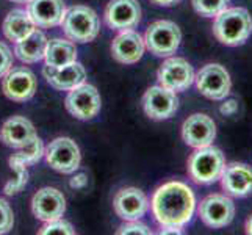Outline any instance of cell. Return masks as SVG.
<instances>
[{
    "label": "cell",
    "mask_w": 252,
    "mask_h": 235,
    "mask_svg": "<svg viewBox=\"0 0 252 235\" xmlns=\"http://www.w3.org/2000/svg\"><path fill=\"white\" fill-rule=\"evenodd\" d=\"M152 213L161 228H184L196 210V196L187 184L171 180L157 188L152 196Z\"/></svg>",
    "instance_id": "cell-1"
},
{
    "label": "cell",
    "mask_w": 252,
    "mask_h": 235,
    "mask_svg": "<svg viewBox=\"0 0 252 235\" xmlns=\"http://www.w3.org/2000/svg\"><path fill=\"white\" fill-rule=\"evenodd\" d=\"M252 33V17L243 6L225 8L218 16H215L213 34L221 44L237 47L245 44Z\"/></svg>",
    "instance_id": "cell-2"
},
{
    "label": "cell",
    "mask_w": 252,
    "mask_h": 235,
    "mask_svg": "<svg viewBox=\"0 0 252 235\" xmlns=\"http://www.w3.org/2000/svg\"><path fill=\"white\" fill-rule=\"evenodd\" d=\"M225 167L224 154L215 146L196 149L188 159V176L199 185H210L218 182Z\"/></svg>",
    "instance_id": "cell-3"
},
{
    "label": "cell",
    "mask_w": 252,
    "mask_h": 235,
    "mask_svg": "<svg viewBox=\"0 0 252 235\" xmlns=\"http://www.w3.org/2000/svg\"><path fill=\"white\" fill-rule=\"evenodd\" d=\"M62 25L69 39L82 44L94 41L100 30L97 14L86 5H75L66 10Z\"/></svg>",
    "instance_id": "cell-4"
},
{
    "label": "cell",
    "mask_w": 252,
    "mask_h": 235,
    "mask_svg": "<svg viewBox=\"0 0 252 235\" xmlns=\"http://www.w3.org/2000/svg\"><path fill=\"white\" fill-rule=\"evenodd\" d=\"M182 32L172 21H157L149 25L144 34L146 49L155 57H171L180 47Z\"/></svg>",
    "instance_id": "cell-5"
},
{
    "label": "cell",
    "mask_w": 252,
    "mask_h": 235,
    "mask_svg": "<svg viewBox=\"0 0 252 235\" xmlns=\"http://www.w3.org/2000/svg\"><path fill=\"white\" fill-rule=\"evenodd\" d=\"M194 83L197 91L212 101H224L230 94L232 88L229 71L218 63L202 66L194 75Z\"/></svg>",
    "instance_id": "cell-6"
},
{
    "label": "cell",
    "mask_w": 252,
    "mask_h": 235,
    "mask_svg": "<svg viewBox=\"0 0 252 235\" xmlns=\"http://www.w3.org/2000/svg\"><path fill=\"white\" fill-rule=\"evenodd\" d=\"M199 218L212 229L229 226L235 218V204L229 195L213 193L204 198L199 204Z\"/></svg>",
    "instance_id": "cell-7"
},
{
    "label": "cell",
    "mask_w": 252,
    "mask_h": 235,
    "mask_svg": "<svg viewBox=\"0 0 252 235\" xmlns=\"http://www.w3.org/2000/svg\"><path fill=\"white\" fill-rule=\"evenodd\" d=\"M46 160L52 169L63 174H72L80 167V149L67 136L55 138L44 149Z\"/></svg>",
    "instance_id": "cell-8"
},
{
    "label": "cell",
    "mask_w": 252,
    "mask_h": 235,
    "mask_svg": "<svg viewBox=\"0 0 252 235\" xmlns=\"http://www.w3.org/2000/svg\"><path fill=\"white\" fill-rule=\"evenodd\" d=\"M194 69L185 58L171 57L158 69L157 78L161 86L174 93H182L194 83Z\"/></svg>",
    "instance_id": "cell-9"
},
{
    "label": "cell",
    "mask_w": 252,
    "mask_h": 235,
    "mask_svg": "<svg viewBox=\"0 0 252 235\" xmlns=\"http://www.w3.org/2000/svg\"><path fill=\"white\" fill-rule=\"evenodd\" d=\"M66 110L82 121H90L100 111V94L93 85L82 83L69 91L64 101Z\"/></svg>",
    "instance_id": "cell-10"
},
{
    "label": "cell",
    "mask_w": 252,
    "mask_h": 235,
    "mask_svg": "<svg viewBox=\"0 0 252 235\" xmlns=\"http://www.w3.org/2000/svg\"><path fill=\"white\" fill-rule=\"evenodd\" d=\"M143 108L151 119H169L179 108V99L176 93L161 85L151 86L143 96Z\"/></svg>",
    "instance_id": "cell-11"
},
{
    "label": "cell",
    "mask_w": 252,
    "mask_h": 235,
    "mask_svg": "<svg viewBox=\"0 0 252 235\" xmlns=\"http://www.w3.org/2000/svg\"><path fill=\"white\" fill-rule=\"evenodd\" d=\"M182 138H184L185 144L194 147V149L210 146L216 138L215 121L204 113H194V115L188 116L182 126Z\"/></svg>",
    "instance_id": "cell-12"
},
{
    "label": "cell",
    "mask_w": 252,
    "mask_h": 235,
    "mask_svg": "<svg viewBox=\"0 0 252 235\" xmlns=\"http://www.w3.org/2000/svg\"><path fill=\"white\" fill-rule=\"evenodd\" d=\"M141 21V6L138 0H110L105 8V22L113 30L135 29Z\"/></svg>",
    "instance_id": "cell-13"
},
{
    "label": "cell",
    "mask_w": 252,
    "mask_h": 235,
    "mask_svg": "<svg viewBox=\"0 0 252 235\" xmlns=\"http://www.w3.org/2000/svg\"><path fill=\"white\" fill-rule=\"evenodd\" d=\"M113 208L124 221L140 220L149 210V199L140 188L128 187L119 190L113 199Z\"/></svg>",
    "instance_id": "cell-14"
},
{
    "label": "cell",
    "mask_w": 252,
    "mask_h": 235,
    "mask_svg": "<svg viewBox=\"0 0 252 235\" xmlns=\"http://www.w3.org/2000/svg\"><path fill=\"white\" fill-rule=\"evenodd\" d=\"M3 93L8 99L14 102L30 101L38 88L34 74L27 67H11L10 72L3 77Z\"/></svg>",
    "instance_id": "cell-15"
},
{
    "label": "cell",
    "mask_w": 252,
    "mask_h": 235,
    "mask_svg": "<svg viewBox=\"0 0 252 235\" xmlns=\"http://www.w3.org/2000/svg\"><path fill=\"white\" fill-rule=\"evenodd\" d=\"M220 180L225 195L232 198H246L252 193V168L246 163L225 165Z\"/></svg>",
    "instance_id": "cell-16"
},
{
    "label": "cell",
    "mask_w": 252,
    "mask_h": 235,
    "mask_svg": "<svg viewBox=\"0 0 252 235\" xmlns=\"http://www.w3.org/2000/svg\"><path fill=\"white\" fill-rule=\"evenodd\" d=\"M32 210L39 221L44 223L62 218L66 212V199L57 188H41L32 199Z\"/></svg>",
    "instance_id": "cell-17"
},
{
    "label": "cell",
    "mask_w": 252,
    "mask_h": 235,
    "mask_svg": "<svg viewBox=\"0 0 252 235\" xmlns=\"http://www.w3.org/2000/svg\"><path fill=\"white\" fill-rule=\"evenodd\" d=\"M146 50L144 38L135 30H123L111 42V55L118 63L133 65L143 58Z\"/></svg>",
    "instance_id": "cell-18"
},
{
    "label": "cell",
    "mask_w": 252,
    "mask_h": 235,
    "mask_svg": "<svg viewBox=\"0 0 252 235\" xmlns=\"http://www.w3.org/2000/svg\"><path fill=\"white\" fill-rule=\"evenodd\" d=\"M27 13L36 27L50 29L63 22L66 6L63 0H30Z\"/></svg>",
    "instance_id": "cell-19"
},
{
    "label": "cell",
    "mask_w": 252,
    "mask_h": 235,
    "mask_svg": "<svg viewBox=\"0 0 252 235\" xmlns=\"http://www.w3.org/2000/svg\"><path fill=\"white\" fill-rule=\"evenodd\" d=\"M36 130L27 118L13 116L0 129V141L13 149H21L36 138Z\"/></svg>",
    "instance_id": "cell-20"
},
{
    "label": "cell",
    "mask_w": 252,
    "mask_h": 235,
    "mask_svg": "<svg viewBox=\"0 0 252 235\" xmlns=\"http://www.w3.org/2000/svg\"><path fill=\"white\" fill-rule=\"evenodd\" d=\"M42 74L47 78L49 85L60 91H71L77 88V86H80L82 83H85L86 80L85 67L77 62L63 67L46 66Z\"/></svg>",
    "instance_id": "cell-21"
},
{
    "label": "cell",
    "mask_w": 252,
    "mask_h": 235,
    "mask_svg": "<svg viewBox=\"0 0 252 235\" xmlns=\"http://www.w3.org/2000/svg\"><path fill=\"white\" fill-rule=\"evenodd\" d=\"M47 47V38L41 30L34 29L29 36H25L19 42H16L14 54L25 65L38 63L44 58Z\"/></svg>",
    "instance_id": "cell-22"
},
{
    "label": "cell",
    "mask_w": 252,
    "mask_h": 235,
    "mask_svg": "<svg viewBox=\"0 0 252 235\" xmlns=\"http://www.w3.org/2000/svg\"><path fill=\"white\" fill-rule=\"evenodd\" d=\"M46 66L49 67H63L77 62V49L72 41L67 39H50L46 47Z\"/></svg>",
    "instance_id": "cell-23"
},
{
    "label": "cell",
    "mask_w": 252,
    "mask_h": 235,
    "mask_svg": "<svg viewBox=\"0 0 252 235\" xmlns=\"http://www.w3.org/2000/svg\"><path fill=\"white\" fill-rule=\"evenodd\" d=\"M2 29H3V34L6 39H10L13 42H19L25 36H29V34L36 29V25L33 24L32 17L29 16L27 11L13 10L5 17Z\"/></svg>",
    "instance_id": "cell-24"
},
{
    "label": "cell",
    "mask_w": 252,
    "mask_h": 235,
    "mask_svg": "<svg viewBox=\"0 0 252 235\" xmlns=\"http://www.w3.org/2000/svg\"><path fill=\"white\" fill-rule=\"evenodd\" d=\"M42 155H44V144H42L41 138L36 136L32 143L21 147V149H17V152L13 154L11 157H14L16 160L24 163L25 167H30V165L38 163L42 159Z\"/></svg>",
    "instance_id": "cell-25"
},
{
    "label": "cell",
    "mask_w": 252,
    "mask_h": 235,
    "mask_svg": "<svg viewBox=\"0 0 252 235\" xmlns=\"http://www.w3.org/2000/svg\"><path fill=\"white\" fill-rule=\"evenodd\" d=\"M10 167L16 172V177L8 182L3 188V191L6 195H16V193H19L25 185H27L29 172H27V167H25L24 163H21L19 160H16L14 157H10Z\"/></svg>",
    "instance_id": "cell-26"
},
{
    "label": "cell",
    "mask_w": 252,
    "mask_h": 235,
    "mask_svg": "<svg viewBox=\"0 0 252 235\" xmlns=\"http://www.w3.org/2000/svg\"><path fill=\"white\" fill-rule=\"evenodd\" d=\"M230 0H191L197 14L204 17H215L229 6Z\"/></svg>",
    "instance_id": "cell-27"
},
{
    "label": "cell",
    "mask_w": 252,
    "mask_h": 235,
    "mask_svg": "<svg viewBox=\"0 0 252 235\" xmlns=\"http://www.w3.org/2000/svg\"><path fill=\"white\" fill-rule=\"evenodd\" d=\"M41 235H49V234H60V235H74L75 231L71 224L67 221L62 220V218H57V220H52L47 221V224L39 231Z\"/></svg>",
    "instance_id": "cell-28"
},
{
    "label": "cell",
    "mask_w": 252,
    "mask_h": 235,
    "mask_svg": "<svg viewBox=\"0 0 252 235\" xmlns=\"http://www.w3.org/2000/svg\"><path fill=\"white\" fill-rule=\"evenodd\" d=\"M14 224V213L11 205L5 201L3 198H0V234H6L13 229Z\"/></svg>",
    "instance_id": "cell-29"
},
{
    "label": "cell",
    "mask_w": 252,
    "mask_h": 235,
    "mask_svg": "<svg viewBox=\"0 0 252 235\" xmlns=\"http://www.w3.org/2000/svg\"><path fill=\"white\" fill-rule=\"evenodd\" d=\"M13 67V52L5 42H0V78H3Z\"/></svg>",
    "instance_id": "cell-30"
},
{
    "label": "cell",
    "mask_w": 252,
    "mask_h": 235,
    "mask_svg": "<svg viewBox=\"0 0 252 235\" xmlns=\"http://www.w3.org/2000/svg\"><path fill=\"white\" fill-rule=\"evenodd\" d=\"M118 234L123 235V234H133V235H149L152 234V231L147 228L146 224L143 223H138V220L135 221H127L126 224H123L121 228L118 229Z\"/></svg>",
    "instance_id": "cell-31"
},
{
    "label": "cell",
    "mask_w": 252,
    "mask_h": 235,
    "mask_svg": "<svg viewBox=\"0 0 252 235\" xmlns=\"http://www.w3.org/2000/svg\"><path fill=\"white\" fill-rule=\"evenodd\" d=\"M221 115L224 116H232L238 111V102L237 99H224V103H221L220 107Z\"/></svg>",
    "instance_id": "cell-32"
},
{
    "label": "cell",
    "mask_w": 252,
    "mask_h": 235,
    "mask_svg": "<svg viewBox=\"0 0 252 235\" xmlns=\"http://www.w3.org/2000/svg\"><path fill=\"white\" fill-rule=\"evenodd\" d=\"M86 182H88V179H86V174L80 172V174H77L75 177L71 179V187L72 188H83L86 185Z\"/></svg>",
    "instance_id": "cell-33"
},
{
    "label": "cell",
    "mask_w": 252,
    "mask_h": 235,
    "mask_svg": "<svg viewBox=\"0 0 252 235\" xmlns=\"http://www.w3.org/2000/svg\"><path fill=\"white\" fill-rule=\"evenodd\" d=\"M151 2L158 6H174V5H177L180 0H151Z\"/></svg>",
    "instance_id": "cell-34"
},
{
    "label": "cell",
    "mask_w": 252,
    "mask_h": 235,
    "mask_svg": "<svg viewBox=\"0 0 252 235\" xmlns=\"http://www.w3.org/2000/svg\"><path fill=\"white\" fill-rule=\"evenodd\" d=\"M180 228H161L160 234H180Z\"/></svg>",
    "instance_id": "cell-35"
},
{
    "label": "cell",
    "mask_w": 252,
    "mask_h": 235,
    "mask_svg": "<svg viewBox=\"0 0 252 235\" xmlns=\"http://www.w3.org/2000/svg\"><path fill=\"white\" fill-rule=\"evenodd\" d=\"M245 229H246V234H249V235H252V215L248 218V221H246V226H245Z\"/></svg>",
    "instance_id": "cell-36"
},
{
    "label": "cell",
    "mask_w": 252,
    "mask_h": 235,
    "mask_svg": "<svg viewBox=\"0 0 252 235\" xmlns=\"http://www.w3.org/2000/svg\"><path fill=\"white\" fill-rule=\"evenodd\" d=\"M11 2H14V3H29L30 0H11Z\"/></svg>",
    "instance_id": "cell-37"
}]
</instances>
